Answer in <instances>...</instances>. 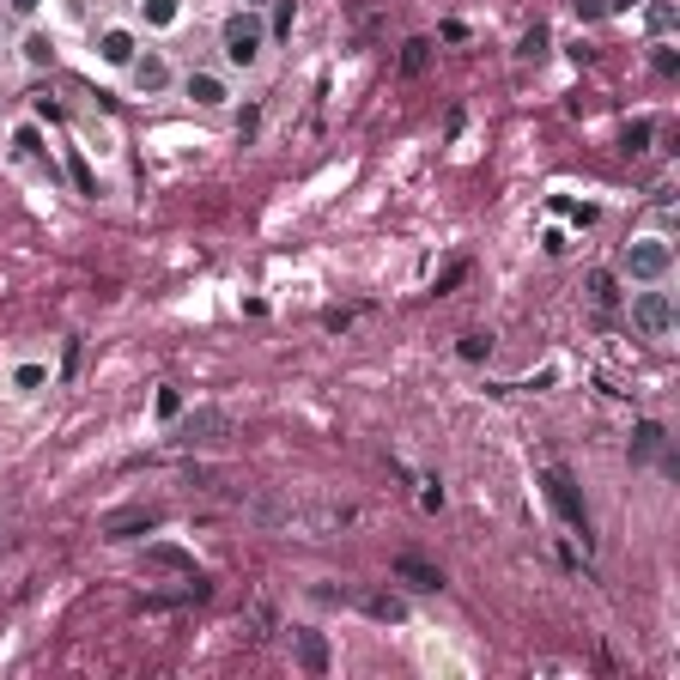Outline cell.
<instances>
[{
    "mask_svg": "<svg viewBox=\"0 0 680 680\" xmlns=\"http://www.w3.org/2000/svg\"><path fill=\"white\" fill-rule=\"evenodd\" d=\"M619 268H626V279H644V286H656L662 273L675 268V249L662 238H644V243H632L626 255H619Z\"/></svg>",
    "mask_w": 680,
    "mask_h": 680,
    "instance_id": "obj_1",
    "label": "cell"
},
{
    "mask_svg": "<svg viewBox=\"0 0 680 680\" xmlns=\"http://www.w3.org/2000/svg\"><path fill=\"white\" fill-rule=\"evenodd\" d=\"M255 55H262V19L255 12H231L225 19V61L231 68H255Z\"/></svg>",
    "mask_w": 680,
    "mask_h": 680,
    "instance_id": "obj_2",
    "label": "cell"
},
{
    "mask_svg": "<svg viewBox=\"0 0 680 680\" xmlns=\"http://www.w3.org/2000/svg\"><path fill=\"white\" fill-rule=\"evenodd\" d=\"M632 322H638L644 340H668V328H675V298H668V292H638V298H632Z\"/></svg>",
    "mask_w": 680,
    "mask_h": 680,
    "instance_id": "obj_3",
    "label": "cell"
},
{
    "mask_svg": "<svg viewBox=\"0 0 680 680\" xmlns=\"http://www.w3.org/2000/svg\"><path fill=\"white\" fill-rule=\"evenodd\" d=\"M231 438V413L225 408H195L176 419V443H225Z\"/></svg>",
    "mask_w": 680,
    "mask_h": 680,
    "instance_id": "obj_4",
    "label": "cell"
},
{
    "mask_svg": "<svg viewBox=\"0 0 680 680\" xmlns=\"http://www.w3.org/2000/svg\"><path fill=\"white\" fill-rule=\"evenodd\" d=\"M546 498H553V505H559V516H565L571 529H583V541H589V510H583L578 480L565 474V468H546Z\"/></svg>",
    "mask_w": 680,
    "mask_h": 680,
    "instance_id": "obj_5",
    "label": "cell"
},
{
    "mask_svg": "<svg viewBox=\"0 0 680 680\" xmlns=\"http://www.w3.org/2000/svg\"><path fill=\"white\" fill-rule=\"evenodd\" d=\"M389 571L408 583V589H419V595H438V589H443V571H438V565H425L419 553H395V559H389Z\"/></svg>",
    "mask_w": 680,
    "mask_h": 680,
    "instance_id": "obj_6",
    "label": "cell"
},
{
    "mask_svg": "<svg viewBox=\"0 0 680 680\" xmlns=\"http://www.w3.org/2000/svg\"><path fill=\"white\" fill-rule=\"evenodd\" d=\"M152 529H158V510H146V505L103 516V535H109V541H128V535H152Z\"/></svg>",
    "mask_w": 680,
    "mask_h": 680,
    "instance_id": "obj_7",
    "label": "cell"
},
{
    "mask_svg": "<svg viewBox=\"0 0 680 680\" xmlns=\"http://www.w3.org/2000/svg\"><path fill=\"white\" fill-rule=\"evenodd\" d=\"M128 68H134V92H146V98L170 85V61L165 55H140V61H128Z\"/></svg>",
    "mask_w": 680,
    "mask_h": 680,
    "instance_id": "obj_8",
    "label": "cell"
},
{
    "mask_svg": "<svg viewBox=\"0 0 680 680\" xmlns=\"http://www.w3.org/2000/svg\"><path fill=\"white\" fill-rule=\"evenodd\" d=\"M298 668L304 675H328V638L322 632H298Z\"/></svg>",
    "mask_w": 680,
    "mask_h": 680,
    "instance_id": "obj_9",
    "label": "cell"
},
{
    "mask_svg": "<svg viewBox=\"0 0 680 680\" xmlns=\"http://www.w3.org/2000/svg\"><path fill=\"white\" fill-rule=\"evenodd\" d=\"M146 565H152V571H176V578L195 571V559H189L182 546H146Z\"/></svg>",
    "mask_w": 680,
    "mask_h": 680,
    "instance_id": "obj_10",
    "label": "cell"
},
{
    "mask_svg": "<svg viewBox=\"0 0 680 680\" xmlns=\"http://www.w3.org/2000/svg\"><path fill=\"white\" fill-rule=\"evenodd\" d=\"M432 68V43H425V36H408V43H401V73H425Z\"/></svg>",
    "mask_w": 680,
    "mask_h": 680,
    "instance_id": "obj_11",
    "label": "cell"
},
{
    "mask_svg": "<svg viewBox=\"0 0 680 680\" xmlns=\"http://www.w3.org/2000/svg\"><path fill=\"white\" fill-rule=\"evenodd\" d=\"M189 98H195V103H206V109H213V103H225V85H219L213 73H189Z\"/></svg>",
    "mask_w": 680,
    "mask_h": 680,
    "instance_id": "obj_12",
    "label": "cell"
},
{
    "mask_svg": "<svg viewBox=\"0 0 680 680\" xmlns=\"http://www.w3.org/2000/svg\"><path fill=\"white\" fill-rule=\"evenodd\" d=\"M103 61L128 68V61H134V36H128V31H109V36H103Z\"/></svg>",
    "mask_w": 680,
    "mask_h": 680,
    "instance_id": "obj_13",
    "label": "cell"
},
{
    "mask_svg": "<svg viewBox=\"0 0 680 680\" xmlns=\"http://www.w3.org/2000/svg\"><path fill=\"white\" fill-rule=\"evenodd\" d=\"M662 438H668V432H662L656 419H644V425L632 432V456H656V449H662Z\"/></svg>",
    "mask_w": 680,
    "mask_h": 680,
    "instance_id": "obj_14",
    "label": "cell"
},
{
    "mask_svg": "<svg viewBox=\"0 0 680 680\" xmlns=\"http://www.w3.org/2000/svg\"><path fill=\"white\" fill-rule=\"evenodd\" d=\"M650 134H656L650 122H632V128L619 134V152H626V158H638V152H650Z\"/></svg>",
    "mask_w": 680,
    "mask_h": 680,
    "instance_id": "obj_15",
    "label": "cell"
},
{
    "mask_svg": "<svg viewBox=\"0 0 680 680\" xmlns=\"http://www.w3.org/2000/svg\"><path fill=\"white\" fill-rule=\"evenodd\" d=\"M365 613H371V619H389V626H401V619H408V608H401L395 595H371V602H365Z\"/></svg>",
    "mask_w": 680,
    "mask_h": 680,
    "instance_id": "obj_16",
    "label": "cell"
},
{
    "mask_svg": "<svg viewBox=\"0 0 680 680\" xmlns=\"http://www.w3.org/2000/svg\"><path fill=\"white\" fill-rule=\"evenodd\" d=\"M25 61H31V68H49V61H55V43H49V36H25Z\"/></svg>",
    "mask_w": 680,
    "mask_h": 680,
    "instance_id": "obj_17",
    "label": "cell"
},
{
    "mask_svg": "<svg viewBox=\"0 0 680 680\" xmlns=\"http://www.w3.org/2000/svg\"><path fill=\"white\" fill-rule=\"evenodd\" d=\"M644 19H650V31H668V25H675V6H668V0H650Z\"/></svg>",
    "mask_w": 680,
    "mask_h": 680,
    "instance_id": "obj_18",
    "label": "cell"
},
{
    "mask_svg": "<svg viewBox=\"0 0 680 680\" xmlns=\"http://www.w3.org/2000/svg\"><path fill=\"white\" fill-rule=\"evenodd\" d=\"M516 55H522V61H541V55H546V31H541V25L522 36V49H516Z\"/></svg>",
    "mask_w": 680,
    "mask_h": 680,
    "instance_id": "obj_19",
    "label": "cell"
},
{
    "mask_svg": "<svg viewBox=\"0 0 680 680\" xmlns=\"http://www.w3.org/2000/svg\"><path fill=\"white\" fill-rule=\"evenodd\" d=\"M73 182H79V195H92V201H98V176H92V165H85V158H73Z\"/></svg>",
    "mask_w": 680,
    "mask_h": 680,
    "instance_id": "obj_20",
    "label": "cell"
},
{
    "mask_svg": "<svg viewBox=\"0 0 680 680\" xmlns=\"http://www.w3.org/2000/svg\"><path fill=\"white\" fill-rule=\"evenodd\" d=\"M140 6H146L152 25H170V19H176V0H140Z\"/></svg>",
    "mask_w": 680,
    "mask_h": 680,
    "instance_id": "obj_21",
    "label": "cell"
},
{
    "mask_svg": "<svg viewBox=\"0 0 680 680\" xmlns=\"http://www.w3.org/2000/svg\"><path fill=\"white\" fill-rule=\"evenodd\" d=\"M589 292H595V304H613V298H619V292H613V273H595Z\"/></svg>",
    "mask_w": 680,
    "mask_h": 680,
    "instance_id": "obj_22",
    "label": "cell"
},
{
    "mask_svg": "<svg viewBox=\"0 0 680 680\" xmlns=\"http://www.w3.org/2000/svg\"><path fill=\"white\" fill-rule=\"evenodd\" d=\"M492 352V340L486 335H462V359H486Z\"/></svg>",
    "mask_w": 680,
    "mask_h": 680,
    "instance_id": "obj_23",
    "label": "cell"
},
{
    "mask_svg": "<svg viewBox=\"0 0 680 680\" xmlns=\"http://www.w3.org/2000/svg\"><path fill=\"white\" fill-rule=\"evenodd\" d=\"M292 19H298V12H292V0H279V6H273V31L286 36V31H292Z\"/></svg>",
    "mask_w": 680,
    "mask_h": 680,
    "instance_id": "obj_24",
    "label": "cell"
},
{
    "mask_svg": "<svg viewBox=\"0 0 680 680\" xmlns=\"http://www.w3.org/2000/svg\"><path fill=\"white\" fill-rule=\"evenodd\" d=\"M158 413L176 419V413H182V395H176V389H158Z\"/></svg>",
    "mask_w": 680,
    "mask_h": 680,
    "instance_id": "obj_25",
    "label": "cell"
},
{
    "mask_svg": "<svg viewBox=\"0 0 680 680\" xmlns=\"http://www.w3.org/2000/svg\"><path fill=\"white\" fill-rule=\"evenodd\" d=\"M608 6H613V0H578V19H602Z\"/></svg>",
    "mask_w": 680,
    "mask_h": 680,
    "instance_id": "obj_26",
    "label": "cell"
},
{
    "mask_svg": "<svg viewBox=\"0 0 680 680\" xmlns=\"http://www.w3.org/2000/svg\"><path fill=\"white\" fill-rule=\"evenodd\" d=\"M650 61H656V73H675V68H680V55H675V49H656Z\"/></svg>",
    "mask_w": 680,
    "mask_h": 680,
    "instance_id": "obj_27",
    "label": "cell"
},
{
    "mask_svg": "<svg viewBox=\"0 0 680 680\" xmlns=\"http://www.w3.org/2000/svg\"><path fill=\"white\" fill-rule=\"evenodd\" d=\"M36 6H43V0H12V12H36Z\"/></svg>",
    "mask_w": 680,
    "mask_h": 680,
    "instance_id": "obj_28",
    "label": "cell"
}]
</instances>
